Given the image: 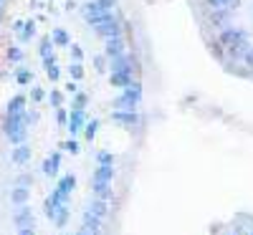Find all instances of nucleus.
I'll return each instance as SVG.
<instances>
[{"instance_id":"26","label":"nucleus","mask_w":253,"mask_h":235,"mask_svg":"<svg viewBox=\"0 0 253 235\" xmlns=\"http://www.w3.org/2000/svg\"><path fill=\"white\" fill-rule=\"evenodd\" d=\"M36 36V20H26V26H23V31L18 33V40L20 43H28V40Z\"/></svg>"},{"instance_id":"41","label":"nucleus","mask_w":253,"mask_h":235,"mask_svg":"<svg viewBox=\"0 0 253 235\" xmlns=\"http://www.w3.org/2000/svg\"><path fill=\"white\" fill-rule=\"evenodd\" d=\"M71 58L81 63V61H84V48H81V46H71Z\"/></svg>"},{"instance_id":"48","label":"nucleus","mask_w":253,"mask_h":235,"mask_svg":"<svg viewBox=\"0 0 253 235\" xmlns=\"http://www.w3.org/2000/svg\"><path fill=\"white\" fill-rule=\"evenodd\" d=\"M241 3H243V0H228V10H233V13H236V10L241 8Z\"/></svg>"},{"instance_id":"13","label":"nucleus","mask_w":253,"mask_h":235,"mask_svg":"<svg viewBox=\"0 0 253 235\" xmlns=\"http://www.w3.org/2000/svg\"><path fill=\"white\" fill-rule=\"evenodd\" d=\"M91 195L99 197V200H112L114 197V190H112V182H104V180H91Z\"/></svg>"},{"instance_id":"37","label":"nucleus","mask_w":253,"mask_h":235,"mask_svg":"<svg viewBox=\"0 0 253 235\" xmlns=\"http://www.w3.org/2000/svg\"><path fill=\"white\" fill-rule=\"evenodd\" d=\"M56 121L61 126H66V121H69V109H66V106H58V109H56Z\"/></svg>"},{"instance_id":"30","label":"nucleus","mask_w":253,"mask_h":235,"mask_svg":"<svg viewBox=\"0 0 253 235\" xmlns=\"http://www.w3.org/2000/svg\"><path fill=\"white\" fill-rule=\"evenodd\" d=\"M46 99H48V104L53 106V109H58V106H63V91H61V89H51V94H48Z\"/></svg>"},{"instance_id":"52","label":"nucleus","mask_w":253,"mask_h":235,"mask_svg":"<svg viewBox=\"0 0 253 235\" xmlns=\"http://www.w3.org/2000/svg\"><path fill=\"white\" fill-rule=\"evenodd\" d=\"M248 235H253V228H251V230H248Z\"/></svg>"},{"instance_id":"18","label":"nucleus","mask_w":253,"mask_h":235,"mask_svg":"<svg viewBox=\"0 0 253 235\" xmlns=\"http://www.w3.org/2000/svg\"><path fill=\"white\" fill-rule=\"evenodd\" d=\"M31 200V187H23V185H15L10 190V202L13 205H26Z\"/></svg>"},{"instance_id":"5","label":"nucleus","mask_w":253,"mask_h":235,"mask_svg":"<svg viewBox=\"0 0 253 235\" xmlns=\"http://www.w3.org/2000/svg\"><path fill=\"white\" fill-rule=\"evenodd\" d=\"M79 10H81V18L86 20L89 26H96L99 20H101L104 15L109 13V10H104V8H101V5L96 3V0H86V3H84V5L79 8Z\"/></svg>"},{"instance_id":"49","label":"nucleus","mask_w":253,"mask_h":235,"mask_svg":"<svg viewBox=\"0 0 253 235\" xmlns=\"http://www.w3.org/2000/svg\"><path fill=\"white\" fill-rule=\"evenodd\" d=\"M63 8H66V10L71 13V10H76L79 5H76V0H66V5H63Z\"/></svg>"},{"instance_id":"43","label":"nucleus","mask_w":253,"mask_h":235,"mask_svg":"<svg viewBox=\"0 0 253 235\" xmlns=\"http://www.w3.org/2000/svg\"><path fill=\"white\" fill-rule=\"evenodd\" d=\"M63 89H66V94H71V96H74V94L79 91V83H76V81L71 78V81H69V83H66V86H63Z\"/></svg>"},{"instance_id":"10","label":"nucleus","mask_w":253,"mask_h":235,"mask_svg":"<svg viewBox=\"0 0 253 235\" xmlns=\"http://www.w3.org/2000/svg\"><path fill=\"white\" fill-rule=\"evenodd\" d=\"M243 38H248V33H246L243 28H236V26H225V28H220V33H218V40H220L223 46H230V43L243 40Z\"/></svg>"},{"instance_id":"46","label":"nucleus","mask_w":253,"mask_h":235,"mask_svg":"<svg viewBox=\"0 0 253 235\" xmlns=\"http://www.w3.org/2000/svg\"><path fill=\"white\" fill-rule=\"evenodd\" d=\"M26 119H28V124H36L41 119V114L38 112H26Z\"/></svg>"},{"instance_id":"45","label":"nucleus","mask_w":253,"mask_h":235,"mask_svg":"<svg viewBox=\"0 0 253 235\" xmlns=\"http://www.w3.org/2000/svg\"><path fill=\"white\" fill-rule=\"evenodd\" d=\"M23 26H26V20H13L10 31H13V33H20V31H23Z\"/></svg>"},{"instance_id":"34","label":"nucleus","mask_w":253,"mask_h":235,"mask_svg":"<svg viewBox=\"0 0 253 235\" xmlns=\"http://www.w3.org/2000/svg\"><path fill=\"white\" fill-rule=\"evenodd\" d=\"M117 157L112 152H107V149H101V152H96V164H114Z\"/></svg>"},{"instance_id":"11","label":"nucleus","mask_w":253,"mask_h":235,"mask_svg":"<svg viewBox=\"0 0 253 235\" xmlns=\"http://www.w3.org/2000/svg\"><path fill=\"white\" fill-rule=\"evenodd\" d=\"M36 223V215H33V210L26 205H18V210L13 212V225L15 228H26V225H33Z\"/></svg>"},{"instance_id":"2","label":"nucleus","mask_w":253,"mask_h":235,"mask_svg":"<svg viewBox=\"0 0 253 235\" xmlns=\"http://www.w3.org/2000/svg\"><path fill=\"white\" fill-rule=\"evenodd\" d=\"M142 104V83L134 78L126 89H122V94L112 101V109H124V112H137Z\"/></svg>"},{"instance_id":"36","label":"nucleus","mask_w":253,"mask_h":235,"mask_svg":"<svg viewBox=\"0 0 253 235\" xmlns=\"http://www.w3.org/2000/svg\"><path fill=\"white\" fill-rule=\"evenodd\" d=\"M15 185H23V187H33V175L31 172H20L15 177Z\"/></svg>"},{"instance_id":"39","label":"nucleus","mask_w":253,"mask_h":235,"mask_svg":"<svg viewBox=\"0 0 253 235\" xmlns=\"http://www.w3.org/2000/svg\"><path fill=\"white\" fill-rule=\"evenodd\" d=\"M96 3L104 8V10H109V13H114L117 10V5H119V0H96Z\"/></svg>"},{"instance_id":"29","label":"nucleus","mask_w":253,"mask_h":235,"mask_svg":"<svg viewBox=\"0 0 253 235\" xmlns=\"http://www.w3.org/2000/svg\"><path fill=\"white\" fill-rule=\"evenodd\" d=\"M94 69H96V74H107L109 71V58L104 56V53L94 56Z\"/></svg>"},{"instance_id":"53","label":"nucleus","mask_w":253,"mask_h":235,"mask_svg":"<svg viewBox=\"0 0 253 235\" xmlns=\"http://www.w3.org/2000/svg\"><path fill=\"white\" fill-rule=\"evenodd\" d=\"M0 3H3V5H5V0H0Z\"/></svg>"},{"instance_id":"12","label":"nucleus","mask_w":253,"mask_h":235,"mask_svg":"<svg viewBox=\"0 0 253 235\" xmlns=\"http://www.w3.org/2000/svg\"><path fill=\"white\" fill-rule=\"evenodd\" d=\"M104 218H99V215H94L91 210H84V215H81V230H86L89 235H99V230H101V223Z\"/></svg>"},{"instance_id":"23","label":"nucleus","mask_w":253,"mask_h":235,"mask_svg":"<svg viewBox=\"0 0 253 235\" xmlns=\"http://www.w3.org/2000/svg\"><path fill=\"white\" fill-rule=\"evenodd\" d=\"M13 78H15L18 86H28V83L33 81V71H31V69H26V66H20V69H15Z\"/></svg>"},{"instance_id":"38","label":"nucleus","mask_w":253,"mask_h":235,"mask_svg":"<svg viewBox=\"0 0 253 235\" xmlns=\"http://www.w3.org/2000/svg\"><path fill=\"white\" fill-rule=\"evenodd\" d=\"M46 76L51 78V83H56V81L61 78V69H58V63H53V66H48V69H46Z\"/></svg>"},{"instance_id":"16","label":"nucleus","mask_w":253,"mask_h":235,"mask_svg":"<svg viewBox=\"0 0 253 235\" xmlns=\"http://www.w3.org/2000/svg\"><path fill=\"white\" fill-rule=\"evenodd\" d=\"M132 81H134V74H126V71H114V74H109L112 89H126Z\"/></svg>"},{"instance_id":"27","label":"nucleus","mask_w":253,"mask_h":235,"mask_svg":"<svg viewBox=\"0 0 253 235\" xmlns=\"http://www.w3.org/2000/svg\"><path fill=\"white\" fill-rule=\"evenodd\" d=\"M208 48H210V53H213L218 61H223L225 63V46L220 43L218 38H213V40H208Z\"/></svg>"},{"instance_id":"42","label":"nucleus","mask_w":253,"mask_h":235,"mask_svg":"<svg viewBox=\"0 0 253 235\" xmlns=\"http://www.w3.org/2000/svg\"><path fill=\"white\" fill-rule=\"evenodd\" d=\"M241 63H246V66H248V69L253 71V46H251V48L246 51V56H243V61H241Z\"/></svg>"},{"instance_id":"9","label":"nucleus","mask_w":253,"mask_h":235,"mask_svg":"<svg viewBox=\"0 0 253 235\" xmlns=\"http://www.w3.org/2000/svg\"><path fill=\"white\" fill-rule=\"evenodd\" d=\"M126 53V43L122 36H114V38H107L104 40V56L107 58H117V56H124Z\"/></svg>"},{"instance_id":"51","label":"nucleus","mask_w":253,"mask_h":235,"mask_svg":"<svg viewBox=\"0 0 253 235\" xmlns=\"http://www.w3.org/2000/svg\"><path fill=\"white\" fill-rule=\"evenodd\" d=\"M74 235H89V233H86V230H76Z\"/></svg>"},{"instance_id":"24","label":"nucleus","mask_w":253,"mask_h":235,"mask_svg":"<svg viewBox=\"0 0 253 235\" xmlns=\"http://www.w3.org/2000/svg\"><path fill=\"white\" fill-rule=\"evenodd\" d=\"M69 218H71L69 205H58V212H56V218H53V225H56V228H66Z\"/></svg>"},{"instance_id":"44","label":"nucleus","mask_w":253,"mask_h":235,"mask_svg":"<svg viewBox=\"0 0 253 235\" xmlns=\"http://www.w3.org/2000/svg\"><path fill=\"white\" fill-rule=\"evenodd\" d=\"M15 235H36V228L33 225H26V228H18Z\"/></svg>"},{"instance_id":"7","label":"nucleus","mask_w":253,"mask_h":235,"mask_svg":"<svg viewBox=\"0 0 253 235\" xmlns=\"http://www.w3.org/2000/svg\"><path fill=\"white\" fill-rule=\"evenodd\" d=\"M230 13L233 10H228V8H208V23L220 31V28L230 26Z\"/></svg>"},{"instance_id":"28","label":"nucleus","mask_w":253,"mask_h":235,"mask_svg":"<svg viewBox=\"0 0 253 235\" xmlns=\"http://www.w3.org/2000/svg\"><path fill=\"white\" fill-rule=\"evenodd\" d=\"M23 48H20V46H8V51H5V58L10 61V63H20V61H23Z\"/></svg>"},{"instance_id":"17","label":"nucleus","mask_w":253,"mask_h":235,"mask_svg":"<svg viewBox=\"0 0 253 235\" xmlns=\"http://www.w3.org/2000/svg\"><path fill=\"white\" fill-rule=\"evenodd\" d=\"M117 177V169L114 164H96V169L91 172V180H104V182H112Z\"/></svg>"},{"instance_id":"6","label":"nucleus","mask_w":253,"mask_h":235,"mask_svg":"<svg viewBox=\"0 0 253 235\" xmlns=\"http://www.w3.org/2000/svg\"><path fill=\"white\" fill-rule=\"evenodd\" d=\"M86 112L84 109H76V106H71L69 109V121H66V129H69V134L71 137H76V134H81L84 132V126H86Z\"/></svg>"},{"instance_id":"14","label":"nucleus","mask_w":253,"mask_h":235,"mask_svg":"<svg viewBox=\"0 0 253 235\" xmlns=\"http://www.w3.org/2000/svg\"><path fill=\"white\" fill-rule=\"evenodd\" d=\"M41 169H43L46 177H58V169H61V152H51V155L43 159Z\"/></svg>"},{"instance_id":"32","label":"nucleus","mask_w":253,"mask_h":235,"mask_svg":"<svg viewBox=\"0 0 253 235\" xmlns=\"http://www.w3.org/2000/svg\"><path fill=\"white\" fill-rule=\"evenodd\" d=\"M86 104H89V94H84V91H76L74 94L71 106H76V109H86Z\"/></svg>"},{"instance_id":"54","label":"nucleus","mask_w":253,"mask_h":235,"mask_svg":"<svg viewBox=\"0 0 253 235\" xmlns=\"http://www.w3.org/2000/svg\"><path fill=\"white\" fill-rule=\"evenodd\" d=\"M228 235H236V233H228Z\"/></svg>"},{"instance_id":"35","label":"nucleus","mask_w":253,"mask_h":235,"mask_svg":"<svg viewBox=\"0 0 253 235\" xmlns=\"http://www.w3.org/2000/svg\"><path fill=\"white\" fill-rule=\"evenodd\" d=\"M46 96H48L46 89H41V86H33V89H31V101H33V104H41Z\"/></svg>"},{"instance_id":"20","label":"nucleus","mask_w":253,"mask_h":235,"mask_svg":"<svg viewBox=\"0 0 253 235\" xmlns=\"http://www.w3.org/2000/svg\"><path fill=\"white\" fill-rule=\"evenodd\" d=\"M51 40H53L56 48H69L71 46V38H69L66 28H53L51 31Z\"/></svg>"},{"instance_id":"1","label":"nucleus","mask_w":253,"mask_h":235,"mask_svg":"<svg viewBox=\"0 0 253 235\" xmlns=\"http://www.w3.org/2000/svg\"><path fill=\"white\" fill-rule=\"evenodd\" d=\"M3 134L8 137V142L15 147V144H23L28 139V119H26V112L20 114H5L3 124H0Z\"/></svg>"},{"instance_id":"21","label":"nucleus","mask_w":253,"mask_h":235,"mask_svg":"<svg viewBox=\"0 0 253 235\" xmlns=\"http://www.w3.org/2000/svg\"><path fill=\"white\" fill-rule=\"evenodd\" d=\"M99 129H101V119H89L81 134H84V139H86V142H94L96 134H99Z\"/></svg>"},{"instance_id":"47","label":"nucleus","mask_w":253,"mask_h":235,"mask_svg":"<svg viewBox=\"0 0 253 235\" xmlns=\"http://www.w3.org/2000/svg\"><path fill=\"white\" fill-rule=\"evenodd\" d=\"M53 63H58V61H56V53H51V56H46V58H43V69L53 66Z\"/></svg>"},{"instance_id":"22","label":"nucleus","mask_w":253,"mask_h":235,"mask_svg":"<svg viewBox=\"0 0 253 235\" xmlns=\"http://www.w3.org/2000/svg\"><path fill=\"white\" fill-rule=\"evenodd\" d=\"M86 210H91L94 215H99V218H107V215H109V205H107V200H99V197H94V200L89 202Z\"/></svg>"},{"instance_id":"19","label":"nucleus","mask_w":253,"mask_h":235,"mask_svg":"<svg viewBox=\"0 0 253 235\" xmlns=\"http://www.w3.org/2000/svg\"><path fill=\"white\" fill-rule=\"evenodd\" d=\"M76 185H79V180H76V175H63V177H58V182H56V187L63 192V195H71V192L76 190Z\"/></svg>"},{"instance_id":"25","label":"nucleus","mask_w":253,"mask_h":235,"mask_svg":"<svg viewBox=\"0 0 253 235\" xmlns=\"http://www.w3.org/2000/svg\"><path fill=\"white\" fill-rule=\"evenodd\" d=\"M53 48H56V46H53V40H51V36H43V38L38 40V56H41V58H46V56H51V53H53Z\"/></svg>"},{"instance_id":"33","label":"nucleus","mask_w":253,"mask_h":235,"mask_svg":"<svg viewBox=\"0 0 253 235\" xmlns=\"http://www.w3.org/2000/svg\"><path fill=\"white\" fill-rule=\"evenodd\" d=\"M61 149H63V152H69V155H79L81 152V147H79V142L74 137L66 139V142H61Z\"/></svg>"},{"instance_id":"8","label":"nucleus","mask_w":253,"mask_h":235,"mask_svg":"<svg viewBox=\"0 0 253 235\" xmlns=\"http://www.w3.org/2000/svg\"><path fill=\"white\" fill-rule=\"evenodd\" d=\"M31 157H33V149H31V144H28V142L15 144V147L10 149V162H13V164H18V167L28 164V162H31Z\"/></svg>"},{"instance_id":"3","label":"nucleus","mask_w":253,"mask_h":235,"mask_svg":"<svg viewBox=\"0 0 253 235\" xmlns=\"http://www.w3.org/2000/svg\"><path fill=\"white\" fill-rule=\"evenodd\" d=\"M91 31H94L99 38L107 40V38L122 36V33H124V23L119 20V15H117V13H107V15H104V18L99 20V23H96V26H91Z\"/></svg>"},{"instance_id":"4","label":"nucleus","mask_w":253,"mask_h":235,"mask_svg":"<svg viewBox=\"0 0 253 235\" xmlns=\"http://www.w3.org/2000/svg\"><path fill=\"white\" fill-rule=\"evenodd\" d=\"M112 124L122 126V129H139V126L144 124V117L139 112H124V109H114L109 114Z\"/></svg>"},{"instance_id":"31","label":"nucleus","mask_w":253,"mask_h":235,"mask_svg":"<svg viewBox=\"0 0 253 235\" xmlns=\"http://www.w3.org/2000/svg\"><path fill=\"white\" fill-rule=\"evenodd\" d=\"M69 76H71L74 81H81L84 76H86V71H84V66H81V63H79V61H74V63H71V66H69Z\"/></svg>"},{"instance_id":"15","label":"nucleus","mask_w":253,"mask_h":235,"mask_svg":"<svg viewBox=\"0 0 253 235\" xmlns=\"http://www.w3.org/2000/svg\"><path fill=\"white\" fill-rule=\"evenodd\" d=\"M26 106H28V96L26 94H15L5 104V114H20V112H26Z\"/></svg>"},{"instance_id":"50","label":"nucleus","mask_w":253,"mask_h":235,"mask_svg":"<svg viewBox=\"0 0 253 235\" xmlns=\"http://www.w3.org/2000/svg\"><path fill=\"white\" fill-rule=\"evenodd\" d=\"M3 15H5V8H3V3H0V20H3Z\"/></svg>"},{"instance_id":"40","label":"nucleus","mask_w":253,"mask_h":235,"mask_svg":"<svg viewBox=\"0 0 253 235\" xmlns=\"http://www.w3.org/2000/svg\"><path fill=\"white\" fill-rule=\"evenodd\" d=\"M205 8H228V0H203Z\"/></svg>"}]
</instances>
